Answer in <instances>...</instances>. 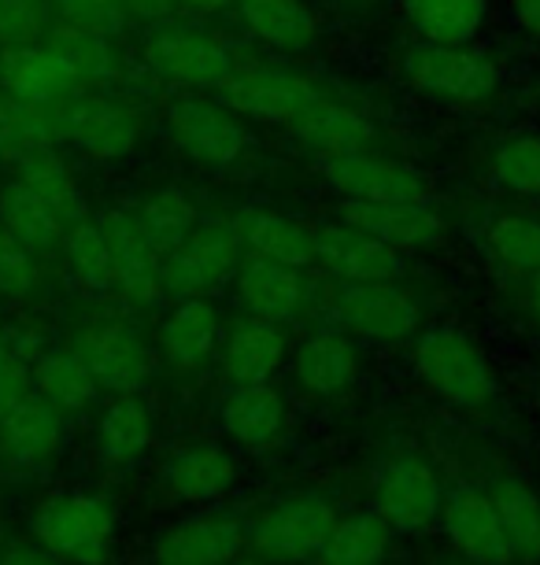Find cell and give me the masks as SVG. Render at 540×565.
Masks as SVG:
<instances>
[{
    "label": "cell",
    "mask_w": 540,
    "mask_h": 565,
    "mask_svg": "<svg viewBox=\"0 0 540 565\" xmlns=\"http://www.w3.org/2000/svg\"><path fill=\"white\" fill-rule=\"evenodd\" d=\"M411 370L441 403L467 414L489 411L500 392L493 359L485 355L478 340L455 326L426 329L411 351Z\"/></svg>",
    "instance_id": "6da1fadb"
},
{
    "label": "cell",
    "mask_w": 540,
    "mask_h": 565,
    "mask_svg": "<svg viewBox=\"0 0 540 565\" xmlns=\"http://www.w3.org/2000/svg\"><path fill=\"white\" fill-rule=\"evenodd\" d=\"M141 52L148 71L193 93H219L237 63L226 38L189 19H167V23L148 26Z\"/></svg>",
    "instance_id": "7a4b0ae2"
},
{
    "label": "cell",
    "mask_w": 540,
    "mask_h": 565,
    "mask_svg": "<svg viewBox=\"0 0 540 565\" xmlns=\"http://www.w3.org/2000/svg\"><path fill=\"white\" fill-rule=\"evenodd\" d=\"M34 540L56 554L63 565H104L115 551L119 518L100 495L60 492L34 510Z\"/></svg>",
    "instance_id": "3957f363"
},
{
    "label": "cell",
    "mask_w": 540,
    "mask_h": 565,
    "mask_svg": "<svg viewBox=\"0 0 540 565\" xmlns=\"http://www.w3.org/2000/svg\"><path fill=\"white\" fill-rule=\"evenodd\" d=\"M337 525V507L319 492H293L263 507L245 529V547L263 562H315Z\"/></svg>",
    "instance_id": "277c9868"
},
{
    "label": "cell",
    "mask_w": 540,
    "mask_h": 565,
    "mask_svg": "<svg viewBox=\"0 0 540 565\" xmlns=\"http://www.w3.org/2000/svg\"><path fill=\"white\" fill-rule=\"evenodd\" d=\"M400 71L415 93H426V97L444 104H459V108L489 104L500 89V67L470 45L422 41V45H411L404 52Z\"/></svg>",
    "instance_id": "5b68a950"
},
{
    "label": "cell",
    "mask_w": 540,
    "mask_h": 565,
    "mask_svg": "<svg viewBox=\"0 0 540 565\" xmlns=\"http://www.w3.org/2000/svg\"><path fill=\"white\" fill-rule=\"evenodd\" d=\"M219 93L222 104H230L241 119L285 126V130H293L326 97L319 82H311L307 74L263 60H245V63L237 60Z\"/></svg>",
    "instance_id": "8992f818"
},
{
    "label": "cell",
    "mask_w": 540,
    "mask_h": 565,
    "mask_svg": "<svg viewBox=\"0 0 540 565\" xmlns=\"http://www.w3.org/2000/svg\"><path fill=\"white\" fill-rule=\"evenodd\" d=\"M444 481L433 462L419 451H396L381 458L374 473V510L400 532H422L441 521Z\"/></svg>",
    "instance_id": "52a82bcc"
},
{
    "label": "cell",
    "mask_w": 540,
    "mask_h": 565,
    "mask_svg": "<svg viewBox=\"0 0 540 565\" xmlns=\"http://www.w3.org/2000/svg\"><path fill=\"white\" fill-rule=\"evenodd\" d=\"M60 141H71L78 152L100 163H119L134 156L145 137V115L130 100L112 97H71L60 104Z\"/></svg>",
    "instance_id": "ba28073f"
},
{
    "label": "cell",
    "mask_w": 540,
    "mask_h": 565,
    "mask_svg": "<svg viewBox=\"0 0 540 565\" xmlns=\"http://www.w3.org/2000/svg\"><path fill=\"white\" fill-rule=\"evenodd\" d=\"M333 318L348 337L400 344L419 333V300L400 281H341Z\"/></svg>",
    "instance_id": "9c48e42d"
},
{
    "label": "cell",
    "mask_w": 540,
    "mask_h": 565,
    "mask_svg": "<svg viewBox=\"0 0 540 565\" xmlns=\"http://www.w3.org/2000/svg\"><path fill=\"white\" fill-rule=\"evenodd\" d=\"M241 266V237L234 222L197 226L174 252L163 255V289L174 296H211L234 281Z\"/></svg>",
    "instance_id": "30bf717a"
},
{
    "label": "cell",
    "mask_w": 540,
    "mask_h": 565,
    "mask_svg": "<svg viewBox=\"0 0 540 565\" xmlns=\"http://www.w3.org/2000/svg\"><path fill=\"white\" fill-rule=\"evenodd\" d=\"M93 381L104 392L126 396V392L145 388V381L156 373V351L145 344V337L126 322V318H97L78 333L74 344Z\"/></svg>",
    "instance_id": "8fae6325"
},
{
    "label": "cell",
    "mask_w": 540,
    "mask_h": 565,
    "mask_svg": "<svg viewBox=\"0 0 540 565\" xmlns=\"http://www.w3.org/2000/svg\"><path fill=\"white\" fill-rule=\"evenodd\" d=\"M167 130L186 156L204 167H234L248 152V130L241 115L222 100L178 97L167 108Z\"/></svg>",
    "instance_id": "7c38bea8"
},
{
    "label": "cell",
    "mask_w": 540,
    "mask_h": 565,
    "mask_svg": "<svg viewBox=\"0 0 540 565\" xmlns=\"http://www.w3.org/2000/svg\"><path fill=\"white\" fill-rule=\"evenodd\" d=\"M322 178L345 200H363V204H396V200L433 196L430 178L419 167L400 163V159H381L370 152L322 159Z\"/></svg>",
    "instance_id": "4fadbf2b"
},
{
    "label": "cell",
    "mask_w": 540,
    "mask_h": 565,
    "mask_svg": "<svg viewBox=\"0 0 540 565\" xmlns=\"http://www.w3.org/2000/svg\"><path fill=\"white\" fill-rule=\"evenodd\" d=\"M245 551V525L226 510L182 518L152 543L156 565H226Z\"/></svg>",
    "instance_id": "5bb4252c"
},
{
    "label": "cell",
    "mask_w": 540,
    "mask_h": 565,
    "mask_svg": "<svg viewBox=\"0 0 540 565\" xmlns=\"http://www.w3.org/2000/svg\"><path fill=\"white\" fill-rule=\"evenodd\" d=\"M104 237H108L112 263H115V292L130 303H156L163 289V255L148 244L137 226L134 211H104L97 218Z\"/></svg>",
    "instance_id": "9a60e30c"
},
{
    "label": "cell",
    "mask_w": 540,
    "mask_h": 565,
    "mask_svg": "<svg viewBox=\"0 0 540 565\" xmlns=\"http://www.w3.org/2000/svg\"><path fill=\"white\" fill-rule=\"evenodd\" d=\"M315 263L337 281H396L404 270V255L352 222L315 230Z\"/></svg>",
    "instance_id": "2e32d148"
},
{
    "label": "cell",
    "mask_w": 540,
    "mask_h": 565,
    "mask_svg": "<svg viewBox=\"0 0 540 565\" xmlns=\"http://www.w3.org/2000/svg\"><path fill=\"white\" fill-rule=\"evenodd\" d=\"M441 521H444V532H448L452 547L470 565H511L515 562L504 521L496 514L489 492H478V488H459V492H452L444 499Z\"/></svg>",
    "instance_id": "e0dca14e"
},
{
    "label": "cell",
    "mask_w": 540,
    "mask_h": 565,
    "mask_svg": "<svg viewBox=\"0 0 540 565\" xmlns=\"http://www.w3.org/2000/svg\"><path fill=\"white\" fill-rule=\"evenodd\" d=\"M160 484L174 503L211 507V503H219L222 495L234 492L237 462L226 447H219L211 440H197V444L178 447V451L167 458L160 469Z\"/></svg>",
    "instance_id": "ac0fdd59"
},
{
    "label": "cell",
    "mask_w": 540,
    "mask_h": 565,
    "mask_svg": "<svg viewBox=\"0 0 540 565\" xmlns=\"http://www.w3.org/2000/svg\"><path fill=\"white\" fill-rule=\"evenodd\" d=\"M0 89L19 100L45 104V108H60L82 93L49 41L0 45Z\"/></svg>",
    "instance_id": "d6986e66"
},
{
    "label": "cell",
    "mask_w": 540,
    "mask_h": 565,
    "mask_svg": "<svg viewBox=\"0 0 540 565\" xmlns=\"http://www.w3.org/2000/svg\"><path fill=\"white\" fill-rule=\"evenodd\" d=\"M163 362L178 373H197L222 348V318L208 296H182L163 315L156 333Z\"/></svg>",
    "instance_id": "ffe728a7"
},
{
    "label": "cell",
    "mask_w": 540,
    "mask_h": 565,
    "mask_svg": "<svg viewBox=\"0 0 540 565\" xmlns=\"http://www.w3.org/2000/svg\"><path fill=\"white\" fill-rule=\"evenodd\" d=\"M222 373L234 385H263L289 359V337L282 322L245 315L222 333Z\"/></svg>",
    "instance_id": "44dd1931"
},
{
    "label": "cell",
    "mask_w": 540,
    "mask_h": 565,
    "mask_svg": "<svg viewBox=\"0 0 540 565\" xmlns=\"http://www.w3.org/2000/svg\"><path fill=\"white\" fill-rule=\"evenodd\" d=\"M341 218L352 222L370 237L385 241L389 248L419 252L441 241L444 218L430 207V200H396V204H363V200H345Z\"/></svg>",
    "instance_id": "7402d4cb"
},
{
    "label": "cell",
    "mask_w": 540,
    "mask_h": 565,
    "mask_svg": "<svg viewBox=\"0 0 540 565\" xmlns=\"http://www.w3.org/2000/svg\"><path fill=\"white\" fill-rule=\"evenodd\" d=\"M359 370H363V359H359L356 340L341 329H319L293 355V381L315 399L345 396L359 381Z\"/></svg>",
    "instance_id": "603a6c76"
},
{
    "label": "cell",
    "mask_w": 540,
    "mask_h": 565,
    "mask_svg": "<svg viewBox=\"0 0 540 565\" xmlns=\"http://www.w3.org/2000/svg\"><path fill=\"white\" fill-rule=\"evenodd\" d=\"M234 15L252 41L282 56H304L319 41V19L307 0H234Z\"/></svg>",
    "instance_id": "cb8c5ba5"
},
{
    "label": "cell",
    "mask_w": 540,
    "mask_h": 565,
    "mask_svg": "<svg viewBox=\"0 0 540 565\" xmlns=\"http://www.w3.org/2000/svg\"><path fill=\"white\" fill-rule=\"evenodd\" d=\"M234 292L237 303L245 307L248 315L256 318H271V322H289V318L300 315L304 307V277L296 266L274 263L267 255H241V266L234 274Z\"/></svg>",
    "instance_id": "d4e9b609"
},
{
    "label": "cell",
    "mask_w": 540,
    "mask_h": 565,
    "mask_svg": "<svg viewBox=\"0 0 540 565\" xmlns=\"http://www.w3.org/2000/svg\"><path fill=\"white\" fill-rule=\"evenodd\" d=\"M0 451L15 466H49L63 451V414L34 392L0 414Z\"/></svg>",
    "instance_id": "484cf974"
},
{
    "label": "cell",
    "mask_w": 540,
    "mask_h": 565,
    "mask_svg": "<svg viewBox=\"0 0 540 565\" xmlns=\"http://www.w3.org/2000/svg\"><path fill=\"white\" fill-rule=\"evenodd\" d=\"M222 429L241 447L263 451L282 440L285 425H289V403L271 381L263 385H234V392L222 403Z\"/></svg>",
    "instance_id": "4316f807"
},
{
    "label": "cell",
    "mask_w": 540,
    "mask_h": 565,
    "mask_svg": "<svg viewBox=\"0 0 540 565\" xmlns=\"http://www.w3.org/2000/svg\"><path fill=\"white\" fill-rule=\"evenodd\" d=\"M289 134L304 148H311L319 159H337V156L367 152L370 141H374V122L359 108H352V104L322 97Z\"/></svg>",
    "instance_id": "83f0119b"
},
{
    "label": "cell",
    "mask_w": 540,
    "mask_h": 565,
    "mask_svg": "<svg viewBox=\"0 0 540 565\" xmlns=\"http://www.w3.org/2000/svg\"><path fill=\"white\" fill-rule=\"evenodd\" d=\"M234 230L248 252L267 255L274 263L296 266V270L315 263V230L289 215H282V211L245 207L234 218Z\"/></svg>",
    "instance_id": "f1b7e54d"
},
{
    "label": "cell",
    "mask_w": 540,
    "mask_h": 565,
    "mask_svg": "<svg viewBox=\"0 0 540 565\" xmlns=\"http://www.w3.org/2000/svg\"><path fill=\"white\" fill-rule=\"evenodd\" d=\"M156 440V418L137 392L115 396L97 422V455L108 466H134Z\"/></svg>",
    "instance_id": "f546056e"
},
{
    "label": "cell",
    "mask_w": 540,
    "mask_h": 565,
    "mask_svg": "<svg viewBox=\"0 0 540 565\" xmlns=\"http://www.w3.org/2000/svg\"><path fill=\"white\" fill-rule=\"evenodd\" d=\"M45 41L63 60V67L71 71V78L78 82L82 93L104 89V85L123 78V63H119V52H115V45H112V38L63 23L56 30H49Z\"/></svg>",
    "instance_id": "4dcf8cb0"
},
{
    "label": "cell",
    "mask_w": 540,
    "mask_h": 565,
    "mask_svg": "<svg viewBox=\"0 0 540 565\" xmlns=\"http://www.w3.org/2000/svg\"><path fill=\"white\" fill-rule=\"evenodd\" d=\"M419 38L441 45H470L489 23V0H400Z\"/></svg>",
    "instance_id": "1f68e13d"
},
{
    "label": "cell",
    "mask_w": 540,
    "mask_h": 565,
    "mask_svg": "<svg viewBox=\"0 0 540 565\" xmlns=\"http://www.w3.org/2000/svg\"><path fill=\"white\" fill-rule=\"evenodd\" d=\"M60 141V111L19 100L0 89V159L23 163L27 156L49 152Z\"/></svg>",
    "instance_id": "d6a6232c"
},
{
    "label": "cell",
    "mask_w": 540,
    "mask_h": 565,
    "mask_svg": "<svg viewBox=\"0 0 540 565\" xmlns=\"http://www.w3.org/2000/svg\"><path fill=\"white\" fill-rule=\"evenodd\" d=\"M489 499L504 521L515 562L540 565V492H533L522 477L500 473L489 488Z\"/></svg>",
    "instance_id": "836d02e7"
},
{
    "label": "cell",
    "mask_w": 540,
    "mask_h": 565,
    "mask_svg": "<svg viewBox=\"0 0 540 565\" xmlns=\"http://www.w3.org/2000/svg\"><path fill=\"white\" fill-rule=\"evenodd\" d=\"M34 392L60 414H78L97 399L100 385L78 351H41L34 359Z\"/></svg>",
    "instance_id": "e575fe53"
},
{
    "label": "cell",
    "mask_w": 540,
    "mask_h": 565,
    "mask_svg": "<svg viewBox=\"0 0 540 565\" xmlns=\"http://www.w3.org/2000/svg\"><path fill=\"white\" fill-rule=\"evenodd\" d=\"M19 181L34 189L41 196V204L63 222V230H67L71 222L86 218V193H82V185H78V174H74L67 159H60L52 148L49 152L27 156L23 163H19Z\"/></svg>",
    "instance_id": "d590c367"
},
{
    "label": "cell",
    "mask_w": 540,
    "mask_h": 565,
    "mask_svg": "<svg viewBox=\"0 0 540 565\" xmlns=\"http://www.w3.org/2000/svg\"><path fill=\"white\" fill-rule=\"evenodd\" d=\"M393 551V525L378 514H348L337 518V525L319 551V565H381Z\"/></svg>",
    "instance_id": "8d00e7d4"
},
{
    "label": "cell",
    "mask_w": 540,
    "mask_h": 565,
    "mask_svg": "<svg viewBox=\"0 0 540 565\" xmlns=\"http://www.w3.org/2000/svg\"><path fill=\"white\" fill-rule=\"evenodd\" d=\"M137 226L148 237L156 252L167 255L182 244L189 233L200 226V211L193 204V196L178 185H167V189H156L141 200V207L134 211Z\"/></svg>",
    "instance_id": "74e56055"
},
{
    "label": "cell",
    "mask_w": 540,
    "mask_h": 565,
    "mask_svg": "<svg viewBox=\"0 0 540 565\" xmlns=\"http://www.w3.org/2000/svg\"><path fill=\"white\" fill-rule=\"evenodd\" d=\"M60 241H63L67 270L82 289L89 296L115 292V263H112V248H108V237H104L100 222H89V218L71 222Z\"/></svg>",
    "instance_id": "f35d334b"
},
{
    "label": "cell",
    "mask_w": 540,
    "mask_h": 565,
    "mask_svg": "<svg viewBox=\"0 0 540 565\" xmlns=\"http://www.w3.org/2000/svg\"><path fill=\"white\" fill-rule=\"evenodd\" d=\"M485 248L504 270L537 274L540 270V215L537 211H496L485 226Z\"/></svg>",
    "instance_id": "ab89813d"
},
{
    "label": "cell",
    "mask_w": 540,
    "mask_h": 565,
    "mask_svg": "<svg viewBox=\"0 0 540 565\" xmlns=\"http://www.w3.org/2000/svg\"><path fill=\"white\" fill-rule=\"evenodd\" d=\"M0 226H4L12 237H19L30 248H49L63 237V222L52 215V211L41 204V196L23 181H12V185L0 189Z\"/></svg>",
    "instance_id": "60d3db41"
},
{
    "label": "cell",
    "mask_w": 540,
    "mask_h": 565,
    "mask_svg": "<svg viewBox=\"0 0 540 565\" xmlns=\"http://www.w3.org/2000/svg\"><path fill=\"white\" fill-rule=\"evenodd\" d=\"M489 178L504 193L526 200L540 196V134L504 137L489 156Z\"/></svg>",
    "instance_id": "b9f144b4"
},
{
    "label": "cell",
    "mask_w": 540,
    "mask_h": 565,
    "mask_svg": "<svg viewBox=\"0 0 540 565\" xmlns=\"http://www.w3.org/2000/svg\"><path fill=\"white\" fill-rule=\"evenodd\" d=\"M38 285H41L38 252L0 226V296L19 303L30 300L38 292Z\"/></svg>",
    "instance_id": "7bdbcfd3"
},
{
    "label": "cell",
    "mask_w": 540,
    "mask_h": 565,
    "mask_svg": "<svg viewBox=\"0 0 540 565\" xmlns=\"http://www.w3.org/2000/svg\"><path fill=\"white\" fill-rule=\"evenodd\" d=\"M52 23L49 0H0V45L45 41Z\"/></svg>",
    "instance_id": "ee69618b"
},
{
    "label": "cell",
    "mask_w": 540,
    "mask_h": 565,
    "mask_svg": "<svg viewBox=\"0 0 540 565\" xmlns=\"http://www.w3.org/2000/svg\"><path fill=\"white\" fill-rule=\"evenodd\" d=\"M49 4L67 26L93 30V34H104V38H115L126 23L119 0H49Z\"/></svg>",
    "instance_id": "f6af8a7d"
},
{
    "label": "cell",
    "mask_w": 540,
    "mask_h": 565,
    "mask_svg": "<svg viewBox=\"0 0 540 565\" xmlns=\"http://www.w3.org/2000/svg\"><path fill=\"white\" fill-rule=\"evenodd\" d=\"M27 396H34V362L15 351V355L0 366V414H8Z\"/></svg>",
    "instance_id": "bcb514c9"
},
{
    "label": "cell",
    "mask_w": 540,
    "mask_h": 565,
    "mask_svg": "<svg viewBox=\"0 0 540 565\" xmlns=\"http://www.w3.org/2000/svg\"><path fill=\"white\" fill-rule=\"evenodd\" d=\"M0 565H63L45 543L38 540H15L12 547L0 554Z\"/></svg>",
    "instance_id": "7dc6e473"
},
{
    "label": "cell",
    "mask_w": 540,
    "mask_h": 565,
    "mask_svg": "<svg viewBox=\"0 0 540 565\" xmlns=\"http://www.w3.org/2000/svg\"><path fill=\"white\" fill-rule=\"evenodd\" d=\"M119 8L130 19H141V23H148V26L174 19V0H119Z\"/></svg>",
    "instance_id": "c3c4849f"
},
{
    "label": "cell",
    "mask_w": 540,
    "mask_h": 565,
    "mask_svg": "<svg viewBox=\"0 0 540 565\" xmlns=\"http://www.w3.org/2000/svg\"><path fill=\"white\" fill-rule=\"evenodd\" d=\"M230 8H234V0H174V15L189 19V23H204V19L230 12Z\"/></svg>",
    "instance_id": "681fc988"
},
{
    "label": "cell",
    "mask_w": 540,
    "mask_h": 565,
    "mask_svg": "<svg viewBox=\"0 0 540 565\" xmlns=\"http://www.w3.org/2000/svg\"><path fill=\"white\" fill-rule=\"evenodd\" d=\"M511 15L518 30H526L529 38L540 41V0H511Z\"/></svg>",
    "instance_id": "f907efd6"
},
{
    "label": "cell",
    "mask_w": 540,
    "mask_h": 565,
    "mask_svg": "<svg viewBox=\"0 0 540 565\" xmlns=\"http://www.w3.org/2000/svg\"><path fill=\"white\" fill-rule=\"evenodd\" d=\"M526 311L533 318V326L540 329V270L526 277Z\"/></svg>",
    "instance_id": "816d5d0a"
},
{
    "label": "cell",
    "mask_w": 540,
    "mask_h": 565,
    "mask_svg": "<svg viewBox=\"0 0 540 565\" xmlns=\"http://www.w3.org/2000/svg\"><path fill=\"white\" fill-rule=\"evenodd\" d=\"M12 355H15V340H12V333H8L4 326H0V366H4Z\"/></svg>",
    "instance_id": "f5cc1de1"
},
{
    "label": "cell",
    "mask_w": 540,
    "mask_h": 565,
    "mask_svg": "<svg viewBox=\"0 0 540 565\" xmlns=\"http://www.w3.org/2000/svg\"><path fill=\"white\" fill-rule=\"evenodd\" d=\"M337 4H348V8H370V4H378V0H337Z\"/></svg>",
    "instance_id": "db71d44e"
},
{
    "label": "cell",
    "mask_w": 540,
    "mask_h": 565,
    "mask_svg": "<svg viewBox=\"0 0 540 565\" xmlns=\"http://www.w3.org/2000/svg\"><path fill=\"white\" fill-rule=\"evenodd\" d=\"M226 565H256V562H245V558L237 554V558H234V562H226Z\"/></svg>",
    "instance_id": "11a10c76"
},
{
    "label": "cell",
    "mask_w": 540,
    "mask_h": 565,
    "mask_svg": "<svg viewBox=\"0 0 540 565\" xmlns=\"http://www.w3.org/2000/svg\"><path fill=\"white\" fill-rule=\"evenodd\" d=\"M0 462H4V451H0Z\"/></svg>",
    "instance_id": "9f6ffc18"
}]
</instances>
